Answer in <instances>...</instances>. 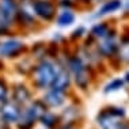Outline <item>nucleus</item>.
I'll return each instance as SVG.
<instances>
[{
    "label": "nucleus",
    "instance_id": "nucleus-1",
    "mask_svg": "<svg viewBox=\"0 0 129 129\" xmlns=\"http://www.w3.org/2000/svg\"><path fill=\"white\" fill-rule=\"evenodd\" d=\"M57 72V65L50 64L49 61H42L34 68V84L38 88L50 87Z\"/></svg>",
    "mask_w": 129,
    "mask_h": 129
},
{
    "label": "nucleus",
    "instance_id": "nucleus-2",
    "mask_svg": "<svg viewBox=\"0 0 129 129\" xmlns=\"http://www.w3.org/2000/svg\"><path fill=\"white\" fill-rule=\"evenodd\" d=\"M98 125L101 129H129V124L121 120V117H116L109 110H102L98 116Z\"/></svg>",
    "mask_w": 129,
    "mask_h": 129
},
{
    "label": "nucleus",
    "instance_id": "nucleus-3",
    "mask_svg": "<svg viewBox=\"0 0 129 129\" xmlns=\"http://www.w3.org/2000/svg\"><path fill=\"white\" fill-rule=\"evenodd\" d=\"M0 116L6 122H16L20 117V109L15 102H8L6 99L0 106Z\"/></svg>",
    "mask_w": 129,
    "mask_h": 129
},
{
    "label": "nucleus",
    "instance_id": "nucleus-4",
    "mask_svg": "<svg viewBox=\"0 0 129 129\" xmlns=\"http://www.w3.org/2000/svg\"><path fill=\"white\" fill-rule=\"evenodd\" d=\"M33 10H34V14L44 20H52L56 14L54 6L49 0H37V2H34Z\"/></svg>",
    "mask_w": 129,
    "mask_h": 129
},
{
    "label": "nucleus",
    "instance_id": "nucleus-5",
    "mask_svg": "<svg viewBox=\"0 0 129 129\" xmlns=\"http://www.w3.org/2000/svg\"><path fill=\"white\" fill-rule=\"evenodd\" d=\"M22 52H25V45L20 42V41H16V40L6 41L0 46V54L6 56V57H16Z\"/></svg>",
    "mask_w": 129,
    "mask_h": 129
},
{
    "label": "nucleus",
    "instance_id": "nucleus-6",
    "mask_svg": "<svg viewBox=\"0 0 129 129\" xmlns=\"http://www.w3.org/2000/svg\"><path fill=\"white\" fill-rule=\"evenodd\" d=\"M0 15L7 22H12L18 16V6L15 0H0Z\"/></svg>",
    "mask_w": 129,
    "mask_h": 129
},
{
    "label": "nucleus",
    "instance_id": "nucleus-7",
    "mask_svg": "<svg viewBox=\"0 0 129 129\" xmlns=\"http://www.w3.org/2000/svg\"><path fill=\"white\" fill-rule=\"evenodd\" d=\"M69 86V75L68 72L65 71L62 67L57 65V72H56V76L53 79V83H52V88L53 90H58V91L64 92L65 90L68 88Z\"/></svg>",
    "mask_w": 129,
    "mask_h": 129
},
{
    "label": "nucleus",
    "instance_id": "nucleus-8",
    "mask_svg": "<svg viewBox=\"0 0 129 129\" xmlns=\"http://www.w3.org/2000/svg\"><path fill=\"white\" fill-rule=\"evenodd\" d=\"M98 50L103 56H106V57H110V56H113L117 52V45H116V42H114V34H113V31H111V33L109 31V34L105 37L103 42L99 44Z\"/></svg>",
    "mask_w": 129,
    "mask_h": 129
},
{
    "label": "nucleus",
    "instance_id": "nucleus-9",
    "mask_svg": "<svg viewBox=\"0 0 129 129\" xmlns=\"http://www.w3.org/2000/svg\"><path fill=\"white\" fill-rule=\"evenodd\" d=\"M25 113L27 116H30L31 118H34V120H40L41 117L44 116L45 113H46V106H45V102L42 101H36L34 103H31L29 106V109H27Z\"/></svg>",
    "mask_w": 129,
    "mask_h": 129
},
{
    "label": "nucleus",
    "instance_id": "nucleus-10",
    "mask_svg": "<svg viewBox=\"0 0 129 129\" xmlns=\"http://www.w3.org/2000/svg\"><path fill=\"white\" fill-rule=\"evenodd\" d=\"M44 102L46 105H49L52 107H58L64 103V92L58 91V90H52L45 95Z\"/></svg>",
    "mask_w": 129,
    "mask_h": 129
},
{
    "label": "nucleus",
    "instance_id": "nucleus-11",
    "mask_svg": "<svg viewBox=\"0 0 129 129\" xmlns=\"http://www.w3.org/2000/svg\"><path fill=\"white\" fill-rule=\"evenodd\" d=\"M30 95H31L30 91L23 84H18L14 90V99L18 103H26L30 99Z\"/></svg>",
    "mask_w": 129,
    "mask_h": 129
},
{
    "label": "nucleus",
    "instance_id": "nucleus-12",
    "mask_svg": "<svg viewBox=\"0 0 129 129\" xmlns=\"http://www.w3.org/2000/svg\"><path fill=\"white\" fill-rule=\"evenodd\" d=\"M75 82L76 84H78L80 88L86 90L87 86H88L90 83V74H88V69H87V67L84 69H82L80 72H78V74H75Z\"/></svg>",
    "mask_w": 129,
    "mask_h": 129
},
{
    "label": "nucleus",
    "instance_id": "nucleus-13",
    "mask_svg": "<svg viewBox=\"0 0 129 129\" xmlns=\"http://www.w3.org/2000/svg\"><path fill=\"white\" fill-rule=\"evenodd\" d=\"M121 6H122L121 0H110V2H106L102 8L99 10V15H106V14L114 12L117 10H120Z\"/></svg>",
    "mask_w": 129,
    "mask_h": 129
},
{
    "label": "nucleus",
    "instance_id": "nucleus-14",
    "mask_svg": "<svg viewBox=\"0 0 129 129\" xmlns=\"http://www.w3.org/2000/svg\"><path fill=\"white\" fill-rule=\"evenodd\" d=\"M74 22H75V15H74V12H71L69 10L62 11L60 15H58V18H57V25L61 26V27L69 26V25H72Z\"/></svg>",
    "mask_w": 129,
    "mask_h": 129
},
{
    "label": "nucleus",
    "instance_id": "nucleus-15",
    "mask_svg": "<svg viewBox=\"0 0 129 129\" xmlns=\"http://www.w3.org/2000/svg\"><path fill=\"white\" fill-rule=\"evenodd\" d=\"M109 26L106 25V23H98V25H95L92 27L91 30V36L94 38H105L109 34Z\"/></svg>",
    "mask_w": 129,
    "mask_h": 129
},
{
    "label": "nucleus",
    "instance_id": "nucleus-16",
    "mask_svg": "<svg viewBox=\"0 0 129 129\" xmlns=\"http://www.w3.org/2000/svg\"><path fill=\"white\" fill-rule=\"evenodd\" d=\"M118 57L120 60L129 64V38H124L122 44L118 48Z\"/></svg>",
    "mask_w": 129,
    "mask_h": 129
},
{
    "label": "nucleus",
    "instance_id": "nucleus-17",
    "mask_svg": "<svg viewBox=\"0 0 129 129\" xmlns=\"http://www.w3.org/2000/svg\"><path fill=\"white\" fill-rule=\"evenodd\" d=\"M40 120L48 129H53L56 125H57V122H58V117L54 116V114H50V113H45Z\"/></svg>",
    "mask_w": 129,
    "mask_h": 129
},
{
    "label": "nucleus",
    "instance_id": "nucleus-18",
    "mask_svg": "<svg viewBox=\"0 0 129 129\" xmlns=\"http://www.w3.org/2000/svg\"><path fill=\"white\" fill-rule=\"evenodd\" d=\"M124 87V80L121 79H114L105 87V92H113V91H118Z\"/></svg>",
    "mask_w": 129,
    "mask_h": 129
},
{
    "label": "nucleus",
    "instance_id": "nucleus-19",
    "mask_svg": "<svg viewBox=\"0 0 129 129\" xmlns=\"http://www.w3.org/2000/svg\"><path fill=\"white\" fill-rule=\"evenodd\" d=\"M107 110H109L113 116H116V117H121V118L125 117V110L122 109V107H109Z\"/></svg>",
    "mask_w": 129,
    "mask_h": 129
},
{
    "label": "nucleus",
    "instance_id": "nucleus-20",
    "mask_svg": "<svg viewBox=\"0 0 129 129\" xmlns=\"http://www.w3.org/2000/svg\"><path fill=\"white\" fill-rule=\"evenodd\" d=\"M7 92H8V90H7L6 83L3 82V80H0V102L6 101V98H7Z\"/></svg>",
    "mask_w": 129,
    "mask_h": 129
},
{
    "label": "nucleus",
    "instance_id": "nucleus-21",
    "mask_svg": "<svg viewBox=\"0 0 129 129\" xmlns=\"http://www.w3.org/2000/svg\"><path fill=\"white\" fill-rule=\"evenodd\" d=\"M8 26H10V23L7 22V20L3 18L2 15H0V36L7 33V30H8Z\"/></svg>",
    "mask_w": 129,
    "mask_h": 129
},
{
    "label": "nucleus",
    "instance_id": "nucleus-22",
    "mask_svg": "<svg viewBox=\"0 0 129 129\" xmlns=\"http://www.w3.org/2000/svg\"><path fill=\"white\" fill-rule=\"evenodd\" d=\"M83 33H84V27H79L78 30L74 31V36H72V40H75V38H80L83 36Z\"/></svg>",
    "mask_w": 129,
    "mask_h": 129
},
{
    "label": "nucleus",
    "instance_id": "nucleus-23",
    "mask_svg": "<svg viewBox=\"0 0 129 129\" xmlns=\"http://www.w3.org/2000/svg\"><path fill=\"white\" fill-rule=\"evenodd\" d=\"M0 129H10L8 125H7V122L3 120V118H0Z\"/></svg>",
    "mask_w": 129,
    "mask_h": 129
},
{
    "label": "nucleus",
    "instance_id": "nucleus-24",
    "mask_svg": "<svg viewBox=\"0 0 129 129\" xmlns=\"http://www.w3.org/2000/svg\"><path fill=\"white\" fill-rule=\"evenodd\" d=\"M125 80H126V82L129 83V72H128V74H126V75H125Z\"/></svg>",
    "mask_w": 129,
    "mask_h": 129
},
{
    "label": "nucleus",
    "instance_id": "nucleus-25",
    "mask_svg": "<svg viewBox=\"0 0 129 129\" xmlns=\"http://www.w3.org/2000/svg\"><path fill=\"white\" fill-rule=\"evenodd\" d=\"M61 129H74V128H72V126H62Z\"/></svg>",
    "mask_w": 129,
    "mask_h": 129
}]
</instances>
